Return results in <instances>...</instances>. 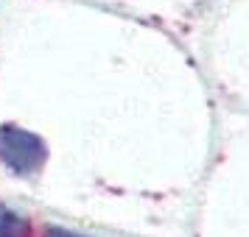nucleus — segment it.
Returning <instances> with one entry per match:
<instances>
[{
	"label": "nucleus",
	"instance_id": "f03ea898",
	"mask_svg": "<svg viewBox=\"0 0 249 237\" xmlns=\"http://www.w3.org/2000/svg\"><path fill=\"white\" fill-rule=\"evenodd\" d=\"M0 237H28V221L9 206H0Z\"/></svg>",
	"mask_w": 249,
	"mask_h": 237
},
{
	"label": "nucleus",
	"instance_id": "7ed1b4c3",
	"mask_svg": "<svg viewBox=\"0 0 249 237\" xmlns=\"http://www.w3.org/2000/svg\"><path fill=\"white\" fill-rule=\"evenodd\" d=\"M45 237H87V235H79V232H70V229H62V226H51L45 232Z\"/></svg>",
	"mask_w": 249,
	"mask_h": 237
},
{
	"label": "nucleus",
	"instance_id": "f257e3e1",
	"mask_svg": "<svg viewBox=\"0 0 249 237\" xmlns=\"http://www.w3.org/2000/svg\"><path fill=\"white\" fill-rule=\"evenodd\" d=\"M48 145L42 137L20 128V126L3 123L0 126V162L12 170L14 176H31L45 165Z\"/></svg>",
	"mask_w": 249,
	"mask_h": 237
}]
</instances>
